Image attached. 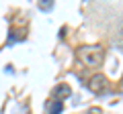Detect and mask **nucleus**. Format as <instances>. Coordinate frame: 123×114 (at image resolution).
I'll use <instances>...</instances> for the list:
<instances>
[{
	"label": "nucleus",
	"mask_w": 123,
	"mask_h": 114,
	"mask_svg": "<svg viewBox=\"0 0 123 114\" xmlns=\"http://www.w3.org/2000/svg\"><path fill=\"white\" fill-rule=\"evenodd\" d=\"M78 59L88 67H98L105 59V51L101 45H84L78 49Z\"/></svg>",
	"instance_id": "f257e3e1"
},
{
	"label": "nucleus",
	"mask_w": 123,
	"mask_h": 114,
	"mask_svg": "<svg viewBox=\"0 0 123 114\" xmlns=\"http://www.w3.org/2000/svg\"><path fill=\"white\" fill-rule=\"evenodd\" d=\"M109 88H111V83L103 73L92 75L90 82H88V90H90L92 94H105V92H109Z\"/></svg>",
	"instance_id": "f03ea898"
},
{
	"label": "nucleus",
	"mask_w": 123,
	"mask_h": 114,
	"mask_svg": "<svg viewBox=\"0 0 123 114\" xmlns=\"http://www.w3.org/2000/svg\"><path fill=\"white\" fill-rule=\"evenodd\" d=\"M70 92H72V90H70L68 83H57L55 88L51 90V96L55 98V100H57V98H68V96H70Z\"/></svg>",
	"instance_id": "7ed1b4c3"
},
{
	"label": "nucleus",
	"mask_w": 123,
	"mask_h": 114,
	"mask_svg": "<svg viewBox=\"0 0 123 114\" xmlns=\"http://www.w3.org/2000/svg\"><path fill=\"white\" fill-rule=\"evenodd\" d=\"M62 108H64V104H62V100H49L47 106H45V110H47V114H60Z\"/></svg>",
	"instance_id": "20e7f679"
},
{
	"label": "nucleus",
	"mask_w": 123,
	"mask_h": 114,
	"mask_svg": "<svg viewBox=\"0 0 123 114\" xmlns=\"http://www.w3.org/2000/svg\"><path fill=\"white\" fill-rule=\"evenodd\" d=\"M39 8L45 10V12L51 10V8H53V0H39Z\"/></svg>",
	"instance_id": "39448f33"
},
{
	"label": "nucleus",
	"mask_w": 123,
	"mask_h": 114,
	"mask_svg": "<svg viewBox=\"0 0 123 114\" xmlns=\"http://www.w3.org/2000/svg\"><path fill=\"white\" fill-rule=\"evenodd\" d=\"M86 114H103V110L98 108V106H92V108H88V112Z\"/></svg>",
	"instance_id": "423d86ee"
}]
</instances>
